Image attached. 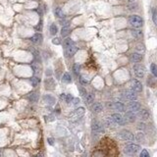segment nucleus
I'll use <instances>...</instances> for the list:
<instances>
[{
  "mask_svg": "<svg viewBox=\"0 0 157 157\" xmlns=\"http://www.w3.org/2000/svg\"><path fill=\"white\" fill-rule=\"evenodd\" d=\"M104 124L107 128H110V129H113L117 126V124L114 122V120L112 119V117H109V118H106L104 120Z\"/></svg>",
  "mask_w": 157,
  "mask_h": 157,
  "instance_id": "14",
  "label": "nucleus"
},
{
  "mask_svg": "<svg viewBox=\"0 0 157 157\" xmlns=\"http://www.w3.org/2000/svg\"><path fill=\"white\" fill-rule=\"evenodd\" d=\"M48 143H49V145H54V140H53V139H51V137H49V139H48Z\"/></svg>",
  "mask_w": 157,
  "mask_h": 157,
  "instance_id": "40",
  "label": "nucleus"
},
{
  "mask_svg": "<svg viewBox=\"0 0 157 157\" xmlns=\"http://www.w3.org/2000/svg\"><path fill=\"white\" fill-rule=\"evenodd\" d=\"M73 99H74V98H73V96L71 95V94H68V95H66V96H65V100H66V102H67V103L72 102Z\"/></svg>",
  "mask_w": 157,
  "mask_h": 157,
  "instance_id": "34",
  "label": "nucleus"
},
{
  "mask_svg": "<svg viewBox=\"0 0 157 157\" xmlns=\"http://www.w3.org/2000/svg\"><path fill=\"white\" fill-rule=\"evenodd\" d=\"M32 68H33L34 75H35L36 77H38L40 74H41V68H40V66H39L38 64L34 63L33 64V66H32Z\"/></svg>",
  "mask_w": 157,
  "mask_h": 157,
  "instance_id": "20",
  "label": "nucleus"
},
{
  "mask_svg": "<svg viewBox=\"0 0 157 157\" xmlns=\"http://www.w3.org/2000/svg\"><path fill=\"white\" fill-rule=\"evenodd\" d=\"M43 99H44V101L46 102L47 104H50V105H52V104L55 103V98L53 97L52 95H50V94L44 95V96H43Z\"/></svg>",
  "mask_w": 157,
  "mask_h": 157,
  "instance_id": "18",
  "label": "nucleus"
},
{
  "mask_svg": "<svg viewBox=\"0 0 157 157\" xmlns=\"http://www.w3.org/2000/svg\"><path fill=\"white\" fill-rule=\"evenodd\" d=\"M74 45V41H73L71 38H66L65 40H64V46L66 47H69V46H72Z\"/></svg>",
  "mask_w": 157,
  "mask_h": 157,
  "instance_id": "29",
  "label": "nucleus"
},
{
  "mask_svg": "<svg viewBox=\"0 0 157 157\" xmlns=\"http://www.w3.org/2000/svg\"><path fill=\"white\" fill-rule=\"evenodd\" d=\"M123 96L125 99H128L130 101H136L137 99V95H136V92L133 91V90H129V91H125L123 94Z\"/></svg>",
  "mask_w": 157,
  "mask_h": 157,
  "instance_id": "8",
  "label": "nucleus"
},
{
  "mask_svg": "<svg viewBox=\"0 0 157 157\" xmlns=\"http://www.w3.org/2000/svg\"><path fill=\"white\" fill-rule=\"evenodd\" d=\"M129 22H130V24L134 27V28H141L142 25H143V21H142V19L140 17V16H137V15H133L131 17L129 18Z\"/></svg>",
  "mask_w": 157,
  "mask_h": 157,
  "instance_id": "2",
  "label": "nucleus"
},
{
  "mask_svg": "<svg viewBox=\"0 0 157 157\" xmlns=\"http://www.w3.org/2000/svg\"><path fill=\"white\" fill-rule=\"evenodd\" d=\"M140 150V146L139 145H135V143H130V145H126L125 148H124L125 153L130 154V155L136 154V153H137Z\"/></svg>",
  "mask_w": 157,
  "mask_h": 157,
  "instance_id": "3",
  "label": "nucleus"
},
{
  "mask_svg": "<svg viewBox=\"0 0 157 157\" xmlns=\"http://www.w3.org/2000/svg\"><path fill=\"white\" fill-rule=\"evenodd\" d=\"M62 81H63L64 83H67V84L71 83L72 78H71V76H70V74H69V73H65V74H64L63 78H62Z\"/></svg>",
  "mask_w": 157,
  "mask_h": 157,
  "instance_id": "26",
  "label": "nucleus"
},
{
  "mask_svg": "<svg viewBox=\"0 0 157 157\" xmlns=\"http://www.w3.org/2000/svg\"><path fill=\"white\" fill-rule=\"evenodd\" d=\"M79 103H80V98H74V99H73V104H74V105L77 106Z\"/></svg>",
  "mask_w": 157,
  "mask_h": 157,
  "instance_id": "38",
  "label": "nucleus"
},
{
  "mask_svg": "<svg viewBox=\"0 0 157 157\" xmlns=\"http://www.w3.org/2000/svg\"><path fill=\"white\" fill-rule=\"evenodd\" d=\"M140 157H149V154L146 149H143V150L141 151V153H140Z\"/></svg>",
  "mask_w": 157,
  "mask_h": 157,
  "instance_id": "35",
  "label": "nucleus"
},
{
  "mask_svg": "<svg viewBox=\"0 0 157 157\" xmlns=\"http://www.w3.org/2000/svg\"><path fill=\"white\" fill-rule=\"evenodd\" d=\"M153 21H154V23H155V25L157 26V14L156 13L153 15Z\"/></svg>",
  "mask_w": 157,
  "mask_h": 157,
  "instance_id": "41",
  "label": "nucleus"
},
{
  "mask_svg": "<svg viewBox=\"0 0 157 157\" xmlns=\"http://www.w3.org/2000/svg\"><path fill=\"white\" fill-rule=\"evenodd\" d=\"M28 97H29V99H30V101L36 102L38 100V93H36V92H33V93H30Z\"/></svg>",
  "mask_w": 157,
  "mask_h": 157,
  "instance_id": "27",
  "label": "nucleus"
},
{
  "mask_svg": "<svg viewBox=\"0 0 157 157\" xmlns=\"http://www.w3.org/2000/svg\"><path fill=\"white\" fill-rule=\"evenodd\" d=\"M50 34H52V35L57 34V26L54 25V24H52V25L50 26Z\"/></svg>",
  "mask_w": 157,
  "mask_h": 157,
  "instance_id": "32",
  "label": "nucleus"
},
{
  "mask_svg": "<svg viewBox=\"0 0 157 157\" xmlns=\"http://www.w3.org/2000/svg\"><path fill=\"white\" fill-rule=\"evenodd\" d=\"M61 24H62V26H63V27H68V25H69V22H68V21H66V22L61 21Z\"/></svg>",
  "mask_w": 157,
  "mask_h": 157,
  "instance_id": "42",
  "label": "nucleus"
},
{
  "mask_svg": "<svg viewBox=\"0 0 157 157\" xmlns=\"http://www.w3.org/2000/svg\"><path fill=\"white\" fill-rule=\"evenodd\" d=\"M143 139H145V135H143L141 132H139L137 134H136V140L141 141V140H143Z\"/></svg>",
  "mask_w": 157,
  "mask_h": 157,
  "instance_id": "33",
  "label": "nucleus"
},
{
  "mask_svg": "<svg viewBox=\"0 0 157 157\" xmlns=\"http://www.w3.org/2000/svg\"><path fill=\"white\" fill-rule=\"evenodd\" d=\"M124 118H125L126 122H128V123H133V122H135V121H136V116L134 112H132V111H128V112H126V114H125V116H124Z\"/></svg>",
  "mask_w": 157,
  "mask_h": 157,
  "instance_id": "11",
  "label": "nucleus"
},
{
  "mask_svg": "<svg viewBox=\"0 0 157 157\" xmlns=\"http://www.w3.org/2000/svg\"><path fill=\"white\" fill-rule=\"evenodd\" d=\"M30 40H32L34 44H39V43L42 41V35L40 34H35L32 36Z\"/></svg>",
  "mask_w": 157,
  "mask_h": 157,
  "instance_id": "15",
  "label": "nucleus"
},
{
  "mask_svg": "<svg viewBox=\"0 0 157 157\" xmlns=\"http://www.w3.org/2000/svg\"><path fill=\"white\" fill-rule=\"evenodd\" d=\"M80 81H81V85H86V84L89 83V81H87V80H85L84 77H81V78H80Z\"/></svg>",
  "mask_w": 157,
  "mask_h": 157,
  "instance_id": "36",
  "label": "nucleus"
},
{
  "mask_svg": "<svg viewBox=\"0 0 157 157\" xmlns=\"http://www.w3.org/2000/svg\"><path fill=\"white\" fill-rule=\"evenodd\" d=\"M106 106L108 108H113V103L112 102H106Z\"/></svg>",
  "mask_w": 157,
  "mask_h": 157,
  "instance_id": "43",
  "label": "nucleus"
},
{
  "mask_svg": "<svg viewBox=\"0 0 157 157\" xmlns=\"http://www.w3.org/2000/svg\"><path fill=\"white\" fill-rule=\"evenodd\" d=\"M77 51H78V48H77L75 45L67 47V48H66V56H67V57H72L73 55L76 54Z\"/></svg>",
  "mask_w": 157,
  "mask_h": 157,
  "instance_id": "13",
  "label": "nucleus"
},
{
  "mask_svg": "<svg viewBox=\"0 0 157 157\" xmlns=\"http://www.w3.org/2000/svg\"><path fill=\"white\" fill-rule=\"evenodd\" d=\"M134 73H135L136 77H137V78H143V76H145V69L142 65L136 64L134 66Z\"/></svg>",
  "mask_w": 157,
  "mask_h": 157,
  "instance_id": "5",
  "label": "nucleus"
},
{
  "mask_svg": "<svg viewBox=\"0 0 157 157\" xmlns=\"http://www.w3.org/2000/svg\"><path fill=\"white\" fill-rule=\"evenodd\" d=\"M113 108L116 109L118 112H124L125 111V105L122 102H115V103H113Z\"/></svg>",
  "mask_w": 157,
  "mask_h": 157,
  "instance_id": "17",
  "label": "nucleus"
},
{
  "mask_svg": "<svg viewBox=\"0 0 157 157\" xmlns=\"http://www.w3.org/2000/svg\"><path fill=\"white\" fill-rule=\"evenodd\" d=\"M132 34L135 38H141L143 36V34H142V32L140 30H133Z\"/></svg>",
  "mask_w": 157,
  "mask_h": 157,
  "instance_id": "23",
  "label": "nucleus"
},
{
  "mask_svg": "<svg viewBox=\"0 0 157 157\" xmlns=\"http://www.w3.org/2000/svg\"><path fill=\"white\" fill-rule=\"evenodd\" d=\"M0 155H1V154H0Z\"/></svg>",
  "mask_w": 157,
  "mask_h": 157,
  "instance_id": "47",
  "label": "nucleus"
},
{
  "mask_svg": "<svg viewBox=\"0 0 157 157\" xmlns=\"http://www.w3.org/2000/svg\"><path fill=\"white\" fill-rule=\"evenodd\" d=\"M94 100V94L92 92H89V94H86V96H85V103L86 104H91Z\"/></svg>",
  "mask_w": 157,
  "mask_h": 157,
  "instance_id": "21",
  "label": "nucleus"
},
{
  "mask_svg": "<svg viewBox=\"0 0 157 157\" xmlns=\"http://www.w3.org/2000/svg\"><path fill=\"white\" fill-rule=\"evenodd\" d=\"M150 70H151V73L155 77H157V65L156 64H151L150 65Z\"/></svg>",
  "mask_w": 157,
  "mask_h": 157,
  "instance_id": "31",
  "label": "nucleus"
},
{
  "mask_svg": "<svg viewBox=\"0 0 157 157\" xmlns=\"http://www.w3.org/2000/svg\"><path fill=\"white\" fill-rule=\"evenodd\" d=\"M92 111L95 112V113H100L103 109V106H102L101 103H99V102H96V103H94L93 105H92Z\"/></svg>",
  "mask_w": 157,
  "mask_h": 157,
  "instance_id": "19",
  "label": "nucleus"
},
{
  "mask_svg": "<svg viewBox=\"0 0 157 157\" xmlns=\"http://www.w3.org/2000/svg\"><path fill=\"white\" fill-rule=\"evenodd\" d=\"M119 137L122 140H128V141H132V140H135V136L133 135L131 132H129V131H126V130H124V131H121L119 133Z\"/></svg>",
  "mask_w": 157,
  "mask_h": 157,
  "instance_id": "4",
  "label": "nucleus"
},
{
  "mask_svg": "<svg viewBox=\"0 0 157 157\" xmlns=\"http://www.w3.org/2000/svg\"><path fill=\"white\" fill-rule=\"evenodd\" d=\"M116 156V149L113 145V142H110V145L102 143L101 148L97 149L93 152L92 157H115Z\"/></svg>",
  "mask_w": 157,
  "mask_h": 157,
  "instance_id": "1",
  "label": "nucleus"
},
{
  "mask_svg": "<svg viewBox=\"0 0 157 157\" xmlns=\"http://www.w3.org/2000/svg\"><path fill=\"white\" fill-rule=\"evenodd\" d=\"M70 33H71V30L69 29L68 27H63L62 28V30H61V35L62 36H68L69 34H70Z\"/></svg>",
  "mask_w": 157,
  "mask_h": 157,
  "instance_id": "24",
  "label": "nucleus"
},
{
  "mask_svg": "<svg viewBox=\"0 0 157 157\" xmlns=\"http://www.w3.org/2000/svg\"><path fill=\"white\" fill-rule=\"evenodd\" d=\"M34 157H43L42 154H36V155H34Z\"/></svg>",
  "mask_w": 157,
  "mask_h": 157,
  "instance_id": "45",
  "label": "nucleus"
},
{
  "mask_svg": "<svg viewBox=\"0 0 157 157\" xmlns=\"http://www.w3.org/2000/svg\"><path fill=\"white\" fill-rule=\"evenodd\" d=\"M137 117H139L140 120H142V121H146V120H148L149 119L148 111L145 110V109L140 110V111H139V113H137Z\"/></svg>",
  "mask_w": 157,
  "mask_h": 157,
  "instance_id": "12",
  "label": "nucleus"
},
{
  "mask_svg": "<svg viewBox=\"0 0 157 157\" xmlns=\"http://www.w3.org/2000/svg\"><path fill=\"white\" fill-rule=\"evenodd\" d=\"M130 1H131V2H134V1H136V0H130Z\"/></svg>",
  "mask_w": 157,
  "mask_h": 157,
  "instance_id": "46",
  "label": "nucleus"
},
{
  "mask_svg": "<svg viewBox=\"0 0 157 157\" xmlns=\"http://www.w3.org/2000/svg\"><path fill=\"white\" fill-rule=\"evenodd\" d=\"M30 81H32L33 86H36V85L39 84V79H38L37 77H33V78L30 79Z\"/></svg>",
  "mask_w": 157,
  "mask_h": 157,
  "instance_id": "30",
  "label": "nucleus"
},
{
  "mask_svg": "<svg viewBox=\"0 0 157 157\" xmlns=\"http://www.w3.org/2000/svg\"><path fill=\"white\" fill-rule=\"evenodd\" d=\"M91 129L94 133H97V134H103L104 133V126L100 122L95 121V120L91 124Z\"/></svg>",
  "mask_w": 157,
  "mask_h": 157,
  "instance_id": "6",
  "label": "nucleus"
},
{
  "mask_svg": "<svg viewBox=\"0 0 157 157\" xmlns=\"http://www.w3.org/2000/svg\"><path fill=\"white\" fill-rule=\"evenodd\" d=\"M131 87H132L133 91H135V92H141V90H142V85L140 84V81H136V80L132 81Z\"/></svg>",
  "mask_w": 157,
  "mask_h": 157,
  "instance_id": "10",
  "label": "nucleus"
},
{
  "mask_svg": "<svg viewBox=\"0 0 157 157\" xmlns=\"http://www.w3.org/2000/svg\"><path fill=\"white\" fill-rule=\"evenodd\" d=\"M52 42L54 43V44H60V38H58V37L53 38V40H52Z\"/></svg>",
  "mask_w": 157,
  "mask_h": 157,
  "instance_id": "39",
  "label": "nucleus"
},
{
  "mask_svg": "<svg viewBox=\"0 0 157 157\" xmlns=\"http://www.w3.org/2000/svg\"><path fill=\"white\" fill-rule=\"evenodd\" d=\"M80 93H81V95H85V89H84V87H81V89H80Z\"/></svg>",
  "mask_w": 157,
  "mask_h": 157,
  "instance_id": "44",
  "label": "nucleus"
},
{
  "mask_svg": "<svg viewBox=\"0 0 157 157\" xmlns=\"http://www.w3.org/2000/svg\"><path fill=\"white\" fill-rule=\"evenodd\" d=\"M112 119L114 120V122L117 125H120V126H124V125H126V120L124 118V116L120 114V113H114V114L112 115Z\"/></svg>",
  "mask_w": 157,
  "mask_h": 157,
  "instance_id": "7",
  "label": "nucleus"
},
{
  "mask_svg": "<svg viewBox=\"0 0 157 157\" xmlns=\"http://www.w3.org/2000/svg\"><path fill=\"white\" fill-rule=\"evenodd\" d=\"M73 71L75 73V75L77 76H79V74H80V71H81V66H80V64H75L74 65V67H73Z\"/></svg>",
  "mask_w": 157,
  "mask_h": 157,
  "instance_id": "28",
  "label": "nucleus"
},
{
  "mask_svg": "<svg viewBox=\"0 0 157 157\" xmlns=\"http://www.w3.org/2000/svg\"><path fill=\"white\" fill-rule=\"evenodd\" d=\"M84 114H85V108H83V107H80V108H78V109L75 111V113H74V116H76L77 118H81V117Z\"/></svg>",
  "mask_w": 157,
  "mask_h": 157,
  "instance_id": "22",
  "label": "nucleus"
},
{
  "mask_svg": "<svg viewBox=\"0 0 157 157\" xmlns=\"http://www.w3.org/2000/svg\"><path fill=\"white\" fill-rule=\"evenodd\" d=\"M136 50L145 51V46H143V44H137V45H136Z\"/></svg>",
  "mask_w": 157,
  "mask_h": 157,
  "instance_id": "37",
  "label": "nucleus"
},
{
  "mask_svg": "<svg viewBox=\"0 0 157 157\" xmlns=\"http://www.w3.org/2000/svg\"><path fill=\"white\" fill-rule=\"evenodd\" d=\"M54 12H55L56 17H58V18H64V17H65V14L63 13V11H62V9L59 8V7H57V8H55V10H54Z\"/></svg>",
  "mask_w": 157,
  "mask_h": 157,
  "instance_id": "25",
  "label": "nucleus"
},
{
  "mask_svg": "<svg viewBox=\"0 0 157 157\" xmlns=\"http://www.w3.org/2000/svg\"><path fill=\"white\" fill-rule=\"evenodd\" d=\"M128 108H129V110L134 113L137 112L140 110V103H139L137 101H130L128 103Z\"/></svg>",
  "mask_w": 157,
  "mask_h": 157,
  "instance_id": "9",
  "label": "nucleus"
},
{
  "mask_svg": "<svg viewBox=\"0 0 157 157\" xmlns=\"http://www.w3.org/2000/svg\"><path fill=\"white\" fill-rule=\"evenodd\" d=\"M142 60V55H140V53H133L131 55V61L134 63H139Z\"/></svg>",
  "mask_w": 157,
  "mask_h": 157,
  "instance_id": "16",
  "label": "nucleus"
}]
</instances>
